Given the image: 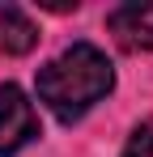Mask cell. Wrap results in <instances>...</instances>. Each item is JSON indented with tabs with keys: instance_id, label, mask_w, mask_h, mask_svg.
<instances>
[{
	"instance_id": "cell-3",
	"label": "cell",
	"mask_w": 153,
	"mask_h": 157,
	"mask_svg": "<svg viewBox=\"0 0 153 157\" xmlns=\"http://www.w3.org/2000/svg\"><path fill=\"white\" fill-rule=\"evenodd\" d=\"M106 30L124 51H153V0H128L106 13Z\"/></svg>"
},
{
	"instance_id": "cell-4",
	"label": "cell",
	"mask_w": 153,
	"mask_h": 157,
	"mask_svg": "<svg viewBox=\"0 0 153 157\" xmlns=\"http://www.w3.org/2000/svg\"><path fill=\"white\" fill-rule=\"evenodd\" d=\"M38 47V26L17 4H0V51L4 55H30Z\"/></svg>"
},
{
	"instance_id": "cell-1",
	"label": "cell",
	"mask_w": 153,
	"mask_h": 157,
	"mask_svg": "<svg viewBox=\"0 0 153 157\" xmlns=\"http://www.w3.org/2000/svg\"><path fill=\"white\" fill-rule=\"evenodd\" d=\"M111 89H115V68L106 51H98L94 43H73L38 68V102L60 123L85 119Z\"/></svg>"
},
{
	"instance_id": "cell-5",
	"label": "cell",
	"mask_w": 153,
	"mask_h": 157,
	"mask_svg": "<svg viewBox=\"0 0 153 157\" xmlns=\"http://www.w3.org/2000/svg\"><path fill=\"white\" fill-rule=\"evenodd\" d=\"M119 157H153V119H145V123L132 128V136H128V144H124Z\"/></svg>"
},
{
	"instance_id": "cell-2",
	"label": "cell",
	"mask_w": 153,
	"mask_h": 157,
	"mask_svg": "<svg viewBox=\"0 0 153 157\" xmlns=\"http://www.w3.org/2000/svg\"><path fill=\"white\" fill-rule=\"evenodd\" d=\"M34 136H38L34 102L26 98L17 85H0V157L22 153Z\"/></svg>"
}]
</instances>
